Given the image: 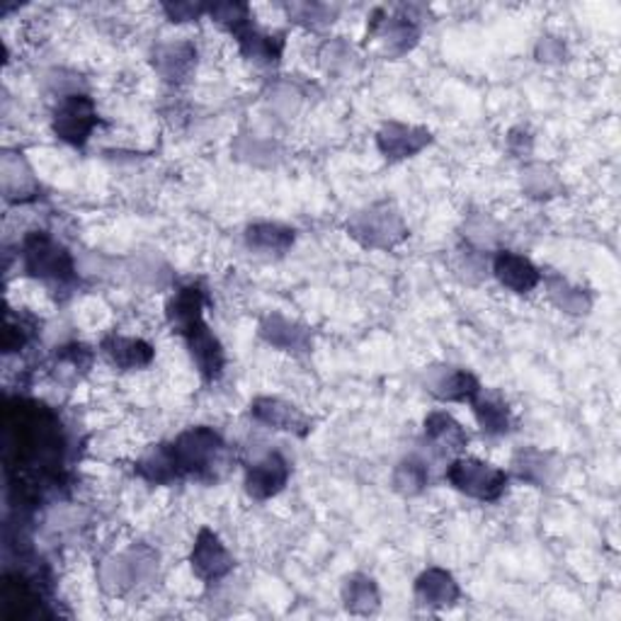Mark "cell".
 Wrapping results in <instances>:
<instances>
[{
  "mask_svg": "<svg viewBox=\"0 0 621 621\" xmlns=\"http://www.w3.org/2000/svg\"><path fill=\"white\" fill-rule=\"evenodd\" d=\"M23 268L32 280L47 284L49 289H69L76 282V260L47 231H32L25 236Z\"/></svg>",
  "mask_w": 621,
  "mask_h": 621,
  "instance_id": "obj_1",
  "label": "cell"
},
{
  "mask_svg": "<svg viewBox=\"0 0 621 621\" xmlns=\"http://www.w3.org/2000/svg\"><path fill=\"white\" fill-rule=\"evenodd\" d=\"M347 236L362 248L392 250L408 238V226L392 202H374L347 219Z\"/></svg>",
  "mask_w": 621,
  "mask_h": 621,
  "instance_id": "obj_2",
  "label": "cell"
},
{
  "mask_svg": "<svg viewBox=\"0 0 621 621\" xmlns=\"http://www.w3.org/2000/svg\"><path fill=\"white\" fill-rule=\"evenodd\" d=\"M224 449H226L224 439H221L216 430L207 425L189 427L167 445V451H171L173 464L181 479L212 476L221 457H224Z\"/></svg>",
  "mask_w": 621,
  "mask_h": 621,
  "instance_id": "obj_3",
  "label": "cell"
},
{
  "mask_svg": "<svg viewBox=\"0 0 621 621\" xmlns=\"http://www.w3.org/2000/svg\"><path fill=\"white\" fill-rule=\"evenodd\" d=\"M158 573V554L146 544H134L124 554L110 556L100 566V585L104 593L124 595L136 585L151 583Z\"/></svg>",
  "mask_w": 621,
  "mask_h": 621,
  "instance_id": "obj_4",
  "label": "cell"
},
{
  "mask_svg": "<svg viewBox=\"0 0 621 621\" xmlns=\"http://www.w3.org/2000/svg\"><path fill=\"white\" fill-rule=\"evenodd\" d=\"M447 481L449 486L464 493V496L481 500V502H496L508 490L510 476L502 469L481 461L476 457H457L447 467Z\"/></svg>",
  "mask_w": 621,
  "mask_h": 621,
  "instance_id": "obj_5",
  "label": "cell"
},
{
  "mask_svg": "<svg viewBox=\"0 0 621 621\" xmlns=\"http://www.w3.org/2000/svg\"><path fill=\"white\" fill-rule=\"evenodd\" d=\"M100 117L95 110L92 98L86 92L66 95L57 102L54 120H51V129H54L57 139L73 146V149H83L90 141V136L98 126Z\"/></svg>",
  "mask_w": 621,
  "mask_h": 621,
  "instance_id": "obj_6",
  "label": "cell"
},
{
  "mask_svg": "<svg viewBox=\"0 0 621 621\" xmlns=\"http://www.w3.org/2000/svg\"><path fill=\"white\" fill-rule=\"evenodd\" d=\"M189 566H192V573L199 581L219 583L221 577L234 571V556H231L216 532L202 527L195 539L192 554H189Z\"/></svg>",
  "mask_w": 621,
  "mask_h": 621,
  "instance_id": "obj_7",
  "label": "cell"
},
{
  "mask_svg": "<svg viewBox=\"0 0 621 621\" xmlns=\"http://www.w3.org/2000/svg\"><path fill=\"white\" fill-rule=\"evenodd\" d=\"M433 144V132L425 126L403 124V122H386L382 129L376 132V149L388 163L406 161L420 151H425Z\"/></svg>",
  "mask_w": 621,
  "mask_h": 621,
  "instance_id": "obj_8",
  "label": "cell"
},
{
  "mask_svg": "<svg viewBox=\"0 0 621 621\" xmlns=\"http://www.w3.org/2000/svg\"><path fill=\"white\" fill-rule=\"evenodd\" d=\"M423 386L427 394H433L437 401L447 403H471L483 388L476 376L467 370L449 364L430 367L423 378Z\"/></svg>",
  "mask_w": 621,
  "mask_h": 621,
  "instance_id": "obj_9",
  "label": "cell"
},
{
  "mask_svg": "<svg viewBox=\"0 0 621 621\" xmlns=\"http://www.w3.org/2000/svg\"><path fill=\"white\" fill-rule=\"evenodd\" d=\"M415 8H401V13L386 20H374L370 27V37L382 41V51L388 59H401L413 51L420 41V25L413 15Z\"/></svg>",
  "mask_w": 621,
  "mask_h": 621,
  "instance_id": "obj_10",
  "label": "cell"
},
{
  "mask_svg": "<svg viewBox=\"0 0 621 621\" xmlns=\"http://www.w3.org/2000/svg\"><path fill=\"white\" fill-rule=\"evenodd\" d=\"M250 415L256 423L277 430V433H289L297 437H307L311 433V420L307 418V413L289 401H282V398H256V401L250 403Z\"/></svg>",
  "mask_w": 621,
  "mask_h": 621,
  "instance_id": "obj_11",
  "label": "cell"
},
{
  "mask_svg": "<svg viewBox=\"0 0 621 621\" xmlns=\"http://www.w3.org/2000/svg\"><path fill=\"white\" fill-rule=\"evenodd\" d=\"M0 187L10 204H27L39 197V181L27 158L20 151H3L0 158Z\"/></svg>",
  "mask_w": 621,
  "mask_h": 621,
  "instance_id": "obj_12",
  "label": "cell"
},
{
  "mask_svg": "<svg viewBox=\"0 0 621 621\" xmlns=\"http://www.w3.org/2000/svg\"><path fill=\"white\" fill-rule=\"evenodd\" d=\"M289 481V464L280 451H270L246 469V493L252 500H270L280 496Z\"/></svg>",
  "mask_w": 621,
  "mask_h": 621,
  "instance_id": "obj_13",
  "label": "cell"
},
{
  "mask_svg": "<svg viewBox=\"0 0 621 621\" xmlns=\"http://www.w3.org/2000/svg\"><path fill=\"white\" fill-rule=\"evenodd\" d=\"M151 66L165 83L183 86L197 69V47L192 41H161L151 54Z\"/></svg>",
  "mask_w": 621,
  "mask_h": 621,
  "instance_id": "obj_14",
  "label": "cell"
},
{
  "mask_svg": "<svg viewBox=\"0 0 621 621\" xmlns=\"http://www.w3.org/2000/svg\"><path fill=\"white\" fill-rule=\"evenodd\" d=\"M258 335L270 347H277L280 352L289 355H307L313 347V335L307 325L282 313H268L258 325Z\"/></svg>",
  "mask_w": 621,
  "mask_h": 621,
  "instance_id": "obj_15",
  "label": "cell"
},
{
  "mask_svg": "<svg viewBox=\"0 0 621 621\" xmlns=\"http://www.w3.org/2000/svg\"><path fill=\"white\" fill-rule=\"evenodd\" d=\"M183 340L187 345L189 357H192V362L197 364V372L202 374L207 382H216V378L224 374L226 352L216 335L209 331V325L207 323L195 325L192 331L183 335Z\"/></svg>",
  "mask_w": 621,
  "mask_h": 621,
  "instance_id": "obj_16",
  "label": "cell"
},
{
  "mask_svg": "<svg viewBox=\"0 0 621 621\" xmlns=\"http://www.w3.org/2000/svg\"><path fill=\"white\" fill-rule=\"evenodd\" d=\"M493 277H496L505 289H510L514 294H530L532 289L539 287L542 282V270L534 265L530 258L520 256V252L512 250H500L493 258Z\"/></svg>",
  "mask_w": 621,
  "mask_h": 621,
  "instance_id": "obj_17",
  "label": "cell"
},
{
  "mask_svg": "<svg viewBox=\"0 0 621 621\" xmlns=\"http://www.w3.org/2000/svg\"><path fill=\"white\" fill-rule=\"evenodd\" d=\"M413 593L420 607L427 609H447L459 603L461 591L457 577L445 568H427L415 577Z\"/></svg>",
  "mask_w": 621,
  "mask_h": 621,
  "instance_id": "obj_18",
  "label": "cell"
},
{
  "mask_svg": "<svg viewBox=\"0 0 621 621\" xmlns=\"http://www.w3.org/2000/svg\"><path fill=\"white\" fill-rule=\"evenodd\" d=\"M100 350L112 367H117L122 372H136L151 367L156 350L151 343L141 338H126V335H108L102 340Z\"/></svg>",
  "mask_w": 621,
  "mask_h": 621,
  "instance_id": "obj_19",
  "label": "cell"
},
{
  "mask_svg": "<svg viewBox=\"0 0 621 621\" xmlns=\"http://www.w3.org/2000/svg\"><path fill=\"white\" fill-rule=\"evenodd\" d=\"M165 319L171 323V328L183 338L195 325L204 323V291L195 287V284L177 289L165 303Z\"/></svg>",
  "mask_w": 621,
  "mask_h": 621,
  "instance_id": "obj_20",
  "label": "cell"
},
{
  "mask_svg": "<svg viewBox=\"0 0 621 621\" xmlns=\"http://www.w3.org/2000/svg\"><path fill=\"white\" fill-rule=\"evenodd\" d=\"M236 41L240 54L246 61H250L252 66L270 69L277 66L284 51V37L282 35H268V32L258 29L256 25H248L240 32H236Z\"/></svg>",
  "mask_w": 621,
  "mask_h": 621,
  "instance_id": "obj_21",
  "label": "cell"
},
{
  "mask_svg": "<svg viewBox=\"0 0 621 621\" xmlns=\"http://www.w3.org/2000/svg\"><path fill=\"white\" fill-rule=\"evenodd\" d=\"M425 439L442 455H461L469 447V435L464 425L459 423L455 415L445 413V410H435L430 413L423 423Z\"/></svg>",
  "mask_w": 621,
  "mask_h": 621,
  "instance_id": "obj_22",
  "label": "cell"
},
{
  "mask_svg": "<svg viewBox=\"0 0 621 621\" xmlns=\"http://www.w3.org/2000/svg\"><path fill=\"white\" fill-rule=\"evenodd\" d=\"M246 246L258 252V256L268 258H282L284 252H289L294 240H297V231L277 224V221H260V224H250L246 228Z\"/></svg>",
  "mask_w": 621,
  "mask_h": 621,
  "instance_id": "obj_23",
  "label": "cell"
},
{
  "mask_svg": "<svg viewBox=\"0 0 621 621\" xmlns=\"http://www.w3.org/2000/svg\"><path fill=\"white\" fill-rule=\"evenodd\" d=\"M340 597L347 612L357 617H372L382 607V593H378L376 581L364 573L347 575Z\"/></svg>",
  "mask_w": 621,
  "mask_h": 621,
  "instance_id": "obj_24",
  "label": "cell"
},
{
  "mask_svg": "<svg viewBox=\"0 0 621 621\" xmlns=\"http://www.w3.org/2000/svg\"><path fill=\"white\" fill-rule=\"evenodd\" d=\"M542 280L546 282V294H549V299L561 311L571 313V315L591 313V309H593L591 291H585L583 287H575V284H571L561 275H556V272H549V275L542 277Z\"/></svg>",
  "mask_w": 621,
  "mask_h": 621,
  "instance_id": "obj_25",
  "label": "cell"
},
{
  "mask_svg": "<svg viewBox=\"0 0 621 621\" xmlns=\"http://www.w3.org/2000/svg\"><path fill=\"white\" fill-rule=\"evenodd\" d=\"M522 192L536 202H544V199H554L563 192V183L559 173L554 171L551 165L546 163H530L524 165L522 177H520Z\"/></svg>",
  "mask_w": 621,
  "mask_h": 621,
  "instance_id": "obj_26",
  "label": "cell"
},
{
  "mask_svg": "<svg viewBox=\"0 0 621 621\" xmlns=\"http://www.w3.org/2000/svg\"><path fill=\"white\" fill-rule=\"evenodd\" d=\"M481 394L471 401L473 418H476L481 433L486 435V437L508 435L510 425H512L508 406H505L502 401H498V398H486V396H481Z\"/></svg>",
  "mask_w": 621,
  "mask_h": 621,
  "instance_id": "obj_27",
  "label": "cell"
},
{
  "mask_svg": "<svg viewBox=\"0 0 621 621\" xmlns=\"http://www.w3.org/2000/svg\"><path fill=\"white\" fill-rule=\"evenodd\" d=\"M512 471L514 476L524 483H532L536 488H544L546 483L551 481L554 473V459L551 455H546L542 449H520L518 455L512 457Z\"/></svg>",
  "mask_w": 621,
  "mask_h": 621,
  "instance_id": "obj_28",
  "label": "cell"
},
{
  "mask_svg": "<svg viewBox=\"0 0 621 621\" xmlns=\"http://www.w3.org/2000/svg\"><path fill=\"white\" fill-rule=\"evenodd\" d=\"M394 490L403 498H415L420 493H425L430 483V471L423 459L418 457H406L396 464L392 473Z\"/></svg>",
  "mask_w": 621,
  "mask_h": 621,
  "instance_id": "obj_29",
  "label": "cell"
},
{
  "mask_svg": "<svg viewBox=\"0 0 621 621\" xmlns=\"http://www.w3.org/2000/svg\"><path fill=\"white\" fill-rule=\"evenodd\" d=\"M35 593H32L29 583L20 575H8L3 583V614L10 621L27 619L35 609Z\"/></svg>",
  "mask_w": 621,
  "mask_h": 621,
  "instance_id": "obj_30",
  "label": "cell"
},
{
  "mask_svg": "<svg viewBox=\"0 0 621 621\" xmlns=\"http://www.w3.org/2000/svg\"><path fill=\"white\" fill-rule=\"evenodd\" d=\"M136 471H139L141 479L156 483V486H167V483L181 479L173 464L171 451H167V445H158L146 451V455L139 459V464H136Z\"/></svg>",
  "mask_w": 621,
  "mask_h": 621,
  "instance_id": "obj_31",
  "label": "cell"
},
{
  "mask_svg": "<svg viewBox=\"0 0 621 621\" xmlns=\"http://www.w3.org/2000/svg\"><path fill=\"white\" fill-rule=\"evenodd\" d=\"M234 156L248 165L272 167L280 161V146L270 139H260V136H238Z\"/></svg>",
  "mask_w": 621,
  "mask_h": 621,
  "instance_id": "obj_32",
  "label": "cell"
},
{
  "mask_svg": "<svg viewBox=\"0 0 621 621\" xmlns=\"http://www.w3.org/2000/svg\"><path fill=\"white\" fill-rule=\"evenodd\" d=\"M284 13H287V17L301 27L325 29L335 23V17H338V8L328 5V3H287L284 5Z\"/></svg>",
  "mask_w": 621,
  "mask_h": 621,
  "instance_id": "obj_33",
  "label": "cell"
},
{
  "mask_svg": "<svg viewBox=\"0 0 621 621\" xmlns=\"http://www.w3.org/2000/svg\"><path fill=\"white\" fill-rule=\"evenodd\" d=\"M207 15L212 17V23L228 29L231 35H236V32L252 25L250 5L238 3V0H221V3L207 5Z\"/></svg>",
  "mask_w": 621,
  "mask_h": 621,
  "instance_id": "obj_34",
  "label": "cell"
},
{
  "mask_svg": "<svg viewBox=\"0 0 621 621\" xmlns=\"http://www.w3.org/2000/svg\"><path fill=\"white\" fill-rule=\"evenodd\" d=\"M132 272H134L136 280L146 284V287H156V289L167 287V284H171V280H173L171 268H167L158 256H139L134 260Z\"/></svg>",
  "mask_w": 621,
  "mask_h": 621,
  "instance_id": "obj_35",
  "label": "cell"
},
{
  "mask_svg": "<svg viewBox=\"0 0 621 621\" xmlns=\"http://www.w3.org/2000/svg\"><path fill=\"white\" fill-rule=\"evenodd\" d=\"M464 231H467L464 236L473 248H488V246L496 244V238H498V226L486 216L469 219V224Z\"/></svg>",
  "mask_w": 621,
  "mask_h": 621,
  "instance_id": "obj_36",
  "label": "cell"
},
{
  "mask_svg": "<svg viewBox=\"0 0 621 621\" xmlns=\"http://www.w3.org/2000/svg\"><path fill=\"white\" fill-rule=\"evenodd\" d=\"M161 10L165 13V17L175 25L195 23V20L207 15V5L192 3V0H175V3H163Z\"/></svg>",
  "mask_w": 621,
  "mask_h": 621,
  "instance_id": "obj_37",
  "label": "cell"
},
{
  "mask_svg": "<svg viewBox=\"0 0 621 621\" xmlns=\"http://www.w3.org/2000/svg\"><path fill=\"white\" fill-rule=\"evenodd\" d=\"M534 57L539 63H549V66H556V63H563L568 59V49L563 45V39L546 35L536 41Z\"/></svg>",
  "mask_w": 621,
  "mask_h": 621,
  "instance_id": "obj_38",
  "label": "cell"
},
{
  "mask_svg": "<svg viewBox=\"0 0 621 621\" xmlns=\"http://www.w3.org/2000/svg\"><path fill=\"white\" fill-rule=\"evenodd\" d=\"M321 59H323L325 69H328V71H340V69H347L352 63V49L347 47L345 41L333 39V41H328V45L323 47Z\"/></svg>",
  "mask_w": 621,
  "mask_h": 621,
  "instance_id": "obj_39",
  "label": "cell"
},
{
  "mask_svg": "<svg viewBox=\"0 0 621 621\" xmlns=\"http://www.w3.org/2000/svg\"><path fill=\"white\" fill-rule=\"evenodd\" d=\"M47 88L59 95V100L61 98H66V95H76L80 92V76H76V73H69V71H51L47 73Z\"/></svg>",
  "mask_w": 621,
  "mask_h": 621,
  "instance_id": "obj_40",
  "label": "cell"
},
{
  "mask_svg": "<svg viewBox=\"0 0 621 621\" xmlns=\"http://www.w3.org/2000/svg\"><path fill=\"white\" fill-rule=\"evenodd\" d=\"M270 102H272V108L280 110V112H294V110L299 108L301 95L294 90L291 86H284V83H280V86L272 88Z\"/></svg>",
  "mask_w": 621,
  "mask_h": 621,
  "instance_id": "obj_41",
  "label": "cell"
},
{
  "mask_svg": "<svg viewBox=\"0 0 621 621\" xmlns=\"http://www.w3.org/2000/svg\"><path fill=\"white\" fill-rule=\"evenodd\" d=\"M508 149L514 153V156H520V158H524V156H530L532 153V149H534V139H532V134L527 132V129H512L510 134H508Z\"/></svg>",
  "mask_w": 621,
  "mask_h": 621,
  "instance_id": "obj_42",
  "label": "cell"
}]
</instances>
